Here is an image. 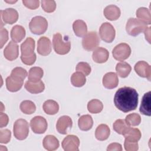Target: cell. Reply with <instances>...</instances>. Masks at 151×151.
Instances as JSON below:
<instances>
[{
  "mask_svg": "<svg viewBox=\"0 0 151 151\" xmlns=\"http://www.w3.org/2000/svg\"><path fill=\"white\" fill-rule=\"evenodd\" d=\"M4 55L5 58L9 61L17 59L19 55L18 44L14 41H9L4 50Z\"/></svg>",
  "mask_w": 151,
  "mask_h": 151,
  "instance_id": "obj_16",
  "label": "cell"
},
{
  "mask_svg": "<svg viewBox=\"0 0 151 151\" xmlns=\"http://www.w3.org/2000/svg\"><path fill=\"white\" fill-rule=\"evenodd\" d=\"M0 116V127L1 128H2L8 124L9 119L8 116L5 113H4L2 112L1 113Z\"/></svg>",
  "mask_w": 151,
  "mask_h": 151,
  "instance_id": "obj_46",
  "label": "cell"
},
{
  "mask_svg": "<svg viewBox=\"0 0 151 151\" xmlns=\"http://www.w3.org/2000/svg\"><path fill=\"white\" fill-rule=\"evenodd\" d=\"M144 32L146 40L149 42V43H150V27H147Z\"/></svg>",
  "mask_w": 151,
  "mask_h": 151,
  "instance_id": "obj_47",
  "label": "cell"
},
{
  "mask_svg": "<svg viewBox=\"0 0 151 151\" xmlns=\"http://www.w3.org/2000/svg\"><path fill=\"white\" fill-rule=\"evenodd\" d=\"M129 126L126 124L124 120L117 119L113 123V130L118 134H123Z\"/></svg>",
  "mask_w": 151,
  "mask_h": 151,
  "instance_id": "obj_36",
  "label": "cell"
},
{
  "mask_svg": "<svg viewBox=\"0 0 151 151\" xmlns=\"http://www.w3.org/2000/svg\"><path fill=\"white\" fill-rule=\"evenodd\" d=\"M25 88L29 93L32 94H38L42 92L45 89L44 83L40 80L38 82H31L27 81L25 83Z\"/></svg>",
  "mask_w": 151,
  "mask_h": 151,
  "instance_id": "obj_23",
  "label": "cell"
},
{
  "mask_svg": "<svg viewBox=\"0 0 151 151\" xmlns=\"http://www.w3.org/2000/svg\"><path fill=\"white\" fill-rule=\"evenodd\" d=\"M116 70L118 75L122 78L127 77L130 74L132 68L129 64L126 62H120L117 64Z\"/></svg>",
  "mask_w": 151,
  "mask_h": 151,
  "instance_id": "obj_31",
  "label": "cell"
},
{
  "mask_svg": "<svg viewBox=\"0 0 151 151\" xmlns=\"http://www.w3.org/2000/svg\"><path fill=\"white\" fill-rule=\"evenodd\" d=\"M150 91L145 93L142 99L141 104L139 108L140 112L147 116H150Z\"/></svg>",
  "mask_w": 151,
  "mask_h": 151,
  "instance_id": "obj_22",
  "label": "cell"
},
{
  "mask_svg": "<svg viewBox=\"0 0 151 151\" xmlns=\"http://www.w3.org/2000/svg\"><path fill=\"white\" fill-rule=\"evenodd\" d=\"M100 44V39L96 31H90L83 38L82 46L87 51H92Z\"/></svg>",
  "mask_w": 151,
  "mask_h": 151,
  "instance_id": "obj_7",
  "label": "cell"
},
{
  "mask_svg": "<svg viewBox=\"0 0 151 151\" xmlns=\"http://www.w3.org/2000/svg\"><path fill=\"white\" fill-rule=\"evenodd\" d=\"M147 28L146 23L135 18H130L126 25V30L127 34L133 37H136L144 32Z\"/></svg>",
  "mask_w": 151,
  "mask_h": 151,
  "instance_id": "obj_4",
  "label": "cell"
},
{
  "mask_svg": "<svg viewBox=\"0 0 151 151\" xmlns=\"http://www.w3.org/2000/svg\"><path fill=\"white\" fill-rule=\"evenodd\" d=\"M52 45L55 52L60 55L67 54L71 48V43L69 40L65 38L64 40L61 34L58 32L53 35Z\"/></svg>",
  "mask_w": 151,
  "mask_h": 151,
  "instance_id": "obj_3",
  "label": "cell"
},
{
  "mask_svg": "<svg viewBox=\"0 0 151 151\" xmlns=\"http://www.w3.org/2000/svg\"><path fill=\"white\" fill-rule=\"evenodd\" d=\"M136 17L146 24L150 25L151 24L150 11L147 8L140 7L136 11Z\"/></svg>",
  "mask_w": 151,
  "mask_h": 151,
  "instance_id": "obj_32",
  "label": "cell"
},
{
  "mask_svg": "<svg viewBox=\"0 0 151 151\" xmlns=\"http://www.w3.org/2000/svg\"><path fill=\"white\" fill-rule=\"evenodd\" d=\"M8 40V32L4 28H1V48H2L6 42Z\"/></svg>",
  "mask_w": 151,
  "mask_h": 151,
  "instance_id": "obj_44",
  "label": "cell"
},
{
  "mask_svg": "<svg viewBox=\"0 0 151 151\" xmlns=\"http://www.w3.org/2000/svg\"><path fill=\"white\" fill-rule=\"evenodd\" d=\"M44 71L41 67H33L30 68L28 73V81L31 82H38L43 77Z\"/></svg>",
  "mask_w": 151,
  "mask_h": 151,
  "instance_id": "obj_30",
  "label": "cell"
},
{
  "mask_svg": "<svg viewBox=\"0 0 151 151\" xmlns=\"http://www.w3.org/2000/svg\"><path fill=\"white\" fill-rule=\"evenodd\" d=\"M30 126L34 133L42 134L46 131L48 124L44 117L37 116H35L31 120Z\"/></svg>",
  "mask_w": 151,
  "mask_h": 151,
  "instance_id": "obj_10",
  "label": "cell"
},
{
  "mask_svg": "<svg viewBox=\"0 0 151 151\" xmlns=\"http://www.w3.org/2000/svg\"><path fill=\"white\" fill-rule=\"evenodd\" d=\"M76 70L82 73L85 76H88L91 73L90 65L86 62H80L77 64L76 66Z\"/></svg>",
  "mask_w": 151,
  "mask_h": 151,
  "instance_id": "obj_39",
  "label": "cell"
},
{
  "mask_svg": "<svg viewBox=\"0 0 151 151\" xmlns=\"http://www.w3.org/2000/svg\"><path fill=\"white\" fill-rule=\"evenodd\" d=\"M105 17L110 21L117 20L120 16L121 11L120 8L115 5H109L103 11Z\"/></svg>",
  "mask_w": 151,
  "mask_h": 151,
  "instance_id": "obj_20",
  "label": "cell"
},
{
  "mask_svg": "<svg viewBox=\"0 0 151 151\" xmlns=\"http://www.w3.org/2000/svg\"><path fill=\"white\" fill-rule=\"evenodd\" d=\"M80 145V140L77 136L70 134L63 140L61 146L65 151H78Z\"/></svg>",
  "mask_w": 151,
  "mask_h": 151,
  "instance_id": "obj_11",
  "label": "cell"
},
{
  "mask_svg": "<svg viewBox=\"0 0 151 151\" xmlns=\"http://www.w3.org/2000/svg\"><path fill=\"white\" fill-rule=\"evenodd\" d=\"M11 75L18 76V77L22 78L23 80H24L27 76V71L24 68L18 67L14 68L12 70Z\"/></svg>",
  "mask_w": 151,
  "mask_h": 151,
  "instance_id": "obj_41",
  "label": "cell"
},
{
  "mask_svg": "<svg viewBox=\"0 0 151 151\" xmlns=\"http://www.w3.org/2000/svg\"><path fill=\"white\" fill-rule=\"evenodd\" d=\"M42 8L46 12H52L55 10L56 3L55 1H48V0H42L41 1Z\"/></svg>",
  "mask_w": 151,
  "mask_h": 151,
  "instance_id": "obj_38",
  "label": "cell"
},
{
  "mask_svg": "<svg viewBox=\"0 0 151 151\" xmlns=\"http://www.w3.org/2000/svg\"><path fill=\"white\" fill-rule=\"evenodd\" d=\"M134 69L140 77L147 78L150 81L151 68L150 65L144 61H139L135 64Z\"/></svg>",
  "mask_w": 151,
  "mask_h": 151,
  "instance_id": "obj_14",
  "label": "cell"
},
{
  "mask_svg": "<svg viewBox=\"0 0 151 151\" xmlns=\"http://www.w3.org/2000/svg\"><path fill=\"white\" fill-rule=\"evenodd\" d=\"M35 42L33 38L28 37L21 45V60L25 65H32L36 60L37 57L34 52Z\"/></svg>",
  "mask_w": 151,
  "mask_h": 151,
  "instance_id": "obj_2",
  "label": "cell"
},
{
  "mask_svg": "<svg viewBox=\"0 0 151 151\" xmlns=\"http://www.w3.org/2000/svg\"><path fill=\"white\" fill-rule=\"evenodd\" d=\"M24 80L18 76L10 75L6 78V88L11 92H16L22 88Z\"/></svg>",
  "mask_w": 151,
  "mask_h": 151,
  "instance_id": "obj_12",
  "label": "cell"
},
{
  "mask_svg": "<svg viewBox=\"0 0 151 151\" xmlns=\"http://www.w3.org/2000/svg\"><path fill=\"white\" fill-rule=\"evenodd\" d=\"M20 109L22 113L26 114H31L35 111V104L30 100H24L22 101L19 106Z\"/></svg>",
  "mask_w": 151,
  "mask_h": 151,
  "instance_id": "obj_35",
  "label": "cell"
},
{
  "mask_svg": "<svg viewBox=\"0 0 151 151\" xmlns=\"http://www.w3.org/2000/svg\"><path fill=\"white\" fill-rule=\"evenodd\" d=\"M122 135L125 137V139L134 142H137L142 136L141 132L139 129L130 127V126L127 127Z\"/></svg>",
  "mask_w": 151,
  "mask_h": 151,
  "instance_id": "obj_24",
  "label": "cell"
},
{
  "mask_svg": "<svg viewBox=\"0 0 151 151\" xmlns=\"http://www.w3.org/2000/svg\"><path fill=\"white\" fill-rule=\"evenodd\" d=\"M74 34L79 37H84L87 33V27L86 22L81 19L76 20L73 24Z\"/></svg>",
  "mask_w": 151,
  "mask_h": 151,
  "instance_id": "obj_26",
  "label": "cell"
},
{
  "mask_svg": "<svg viewBox=\"0 0 151 151\" xmlns=\"http://www.w3.org/2000/svg\"><path fill=\"white\" fill-rule=\"evenodd\" d=\"M51 51V42L50 40L46 37H41L37 42V52L39 54L46 56Z\"/></svg>",
  "mask_w": 151,
  "mask_h": 151,
  "instance_id": "obj_15",
  "label": "cell"
},
{
  "mask_svg": "<svg viewBox=\"0 0 151 151\" xmlns=\"http://www.w3.org/2000/svg\"><path fill=\"white\" fill-rule=\"evenodd\" d=\"M124 146L125 150L127 151H136L139 149L137 142H130L126 139L124 140Z\"/></svg>",
  "mask_w": 151,
  "mask_h": 151,
  "instance_id": "obj_42",
  "label": "cell"
},
{
  "mask_svg": "<svg viewBox=\"0 0 151 151\" xmlns=\"http://www.w3.org/2000/svg\"><path fill=\"white\" fill-rule=\"evenodd\" d=\"M78 127L83 131H88L91 129L93 125V120L89 114L81 116L78 120Z\"/></svg>",
  "mask_w": 151,
  "mask_h": 151,
  "instance_id": "obj_28",
  "label": "cell"
},
{
  "mask_svg": "<svg viewBox=\"0 0 151 151\" xmlns=\"http://www.w3.org/2000/svg\"><path fill=\"white\" fill-rule=\"evenodd\" d=\"M125 122L126 124L129 126H136L140 123L141 117L137 113H131L126 117Z\"/></svg>",
  "mask_w": 151,
  "mask_h": 151,
  "instance_id": "obj_37",
  "label": "cell"
},
{
  "mask_svg": "<svg viewBox=\"0 0 151 151\" xmlns=\"http://www.w3.org/2000/svg\"><path fill=\"white\" fill-rule=\"evenodd\" d=\"M29 28L32 33L36 35H41L47 31L48 22L44 17L36 16L31 19L29 24Z\"/></svg>",
  "mask_w": 151,
  "mask_h": 151,
  "instance_id": "obj_5",
  "label": "cell"
},
{
  "mask_svg": "<svg viewBox=\"0 0 151 151\" xmlns=\"http://www.w3.org/2000/svg\"><path fill=\"white\" fill-rule=\"evenodd\" d=\"M22 3L27 8L31 9H35L40 5V1L38 0H23Z\"/></svg>",
  "mask_w": 151,
  "mask_h": 151,
  "instance_id": "obj_43",
  "label": "cell"
},
{
  "mask_svg": "<svg viewBox=\"0 0 151 151\" xmlns=\"http://www.w3.org/2000/svg\"><path fill=\"white\" fill-rule=\"evenodd\" d=\"M25 36V28L19 25L12 27L11 31V38L15 42H20Z\"/></svg>",
  "mask_w": 151,
  "mask_h": 151,
  "instance_id": "obj_25",
  "label": "cell"
},
{
  "mask_svg": "<svg viewBox=\"0 0 151 151\" xmlns=\"http://www.w3.org/2000/svg\"><path fill=\"white\" fill-rule=\"evenodd\" d=\"M110 134V130L109 126L106 124H101L97 126L95 131V136L96 139L100 141L107 139Z\"/></svg>",
  "mask_w": 151,
  "mask_h": 151,
  "instance_id": "obj_27",
  "label": "cell"
},
{
  "mask_svg": "<svg viewBox=\"0 0 151 151\" xmlns=\"http://www.w3.org/2000/svg\"><path fill=\"white\" fill-rule=\"evenodd\" d=\"M11 137V132L8 129L1 130L0 131V142L1 143H8Z\"/></svg>",
  "mask_w": 151,
  "mask_h": 151,
  "instance_id": "obj_40",
  "label": "cell"
},
{
  "mask_svg": "<svg viewBox=\"0 0 151 151\" xmlns=\"http://www.w3.org/2000/svg\"><path fill=\"white\" fill-rule=\"evenodd\" d=\"M131 54V48L126 43H120L113 48L112 54L114 59L118 61H123L129 58Z\"/></svg>",
  "mask_w": 151,
  "mask_h": 151,
  "instance_id": "obj_9",
  "label": "cell"
},
{
  "mask_svg": "<svg viewBox=\"0 0 151 151\" xmlns=\"http://www.w3.org/2000/svg\"><path fill=\"white\" fill-rule=\"evenodd\" d=\"M42 108L46 114L49 115H54L58 111L59 105L54 100H48L44 103Z\"/></svg>",
  "mask_w": 151,
  "mask_h": 151,
  "instance_id": "obj_29",
  "label": "cell"
},
{
  "mask_svg": "<svg viewBox=\"0 0 151 151\" xmlns=\"http://www.w3.org/2000/svg\"><path fill=\"white\" fill-rule=\"evenodd\" d=\"M1 21L4 24H12L16 22L18 19V13L17 11L14 8H9L1 11Z\"/></svg>",
  "mask_w": 151,
  "mask_h": 151,
  "instance_id": "obj_13",
  "label": "cell"
},
{
  "mask_svg": "<svg viewBox=\"0 0 151 151\" xmlns=\"http://www.w3.org/2000/svg\"><path fill=\"white\" fill-rule=\"evenodd\" d=\"M107 151H112V150H117V151H122V145L120 143H110L107 148Z\"/></svg>",
  "mask_w": 151,
  "mask_h": 151,
  "instance_id": "obj_45",
  "label": "cell"
},
{
  "mask_svg": "<svg viewBox=\"0 0 151 151\" xmlns=\"http://www.w3.org/2000/svg\"><path fill=\"white\" fill-rule=\"evenodd\" d=\"M119 84L117 75L114 72L106 73L103 78V84L104 87L109 89L116 88Z\"/></svg>",
  "mask_w": 151,
  "mask_h": 151,
  "instance_id": "obj_18",
  "label": "cell"
},
{
  "mask_svg": "<svg viewBox=\"0 0 151 151\" xmlns=\"http://www.w3.org/2000/svg\"><path fill=\"white\" fill-rule=\"evenodd\" d=\"M42 145L44 147L48 150V151H52L55 150L59 147V141L53 135L48 134L43 139Z\"/></svg>",
  "mask_w": 151,
  "mask_h": 151,
  "instance_id": "obj_21",
  "label": "cell"
},
{
  "mask_svg": "<svg viewBox=\"0 0 151 151\" xmlns=\"http://www.w3.org/2000/svg\"><path fill=\"white\" fill-rule=\"evenodd\" d=\"M99 35L103 41L110 43L115 38L116 31L110 23L106 22L101 25L99 28Z\"/></svg>",
  "mask_w": 151,
  "mask_h": 151,
  "instance_id": "obj_8",
  "label": "cell"
},
{
  "mask_svg": "<svg viewBox=\"0 0 151 151\" xmlns=\"http://www.w3.org/2000/svg\"><path fill=\"white\" fill-rule=\"evenodd\" d=\"M139 94L137 91L130 87L119 88L114 97L115 106L124 113L135 110L138 104Z\"/></svg>",
  "mask_w": 151,
  "mask_h": 151,
  "instance_id": "obj_1",
  "label": "cell"
},
{
  "mask_svg": "<svg viewBox=\"0 0 151 151\" xmlns=\"http://www.w3.org/2000/svg\"><path fill=\"white\" fill-rule=\"evenodd\" d=\"M14 135L19 140L25 139L29 133V124L27 121L23 119L17 120L14 124Z\"/></svg>",
  "mask_w": 151,
  "mask_h": 151,
  "instance_id": "obj_6",
  "label": "cell"
},
{
  "mask_svg": "<svg viewBox=\"0 0 151 151\" xmlns=\"http://www.w3.org/2000/svg\"><path fill=\"white\" fill-rule=\"evenodd\" d=\"M109 57V51L104 48L97 47L94 50L92 58L94 62L97 63H104L106 62Z\"/></svg>",
  "mask_w": 151,
  "mask_h": 151,
  "instance_id": "obj_19",
  "label": "cell"
},
{
  "mask_svg": "<svg viewBox=\"0 0 151 151\" xmlns=\"http://www.w3.org/2000/svg\"><path fill=\"white\" fill-rule=\"evenodd\" d=\"M103 109V104L98 99H92L87 104V109L91 113L96 114L101 112Z\"/></svg>",
  "mask_w": 151,
  "mask_h": 151,
  "instance_id": "obj_34",
  "label": "cell"
},
{
  "mask_svg": "<svg viewBox=\"0 0 151 151\" xmlns=\"http://www.w3.org/2000/svg\"><path fill=\"white\" fill-rule=\"evenodd\" d=\"M72 125L73 122L71 119L68 116H63L58 119L56 124V129L59 133L65 134L67 133L68 129H70Z\"/></svg>",
  "mask_w": 151,
  "mask_h": 151,
  "instance_id": "obj_17",
  "label": "cell"
},
{
  "mask_svg": "<svg viewBox=\"0 0 151 151\" xmlns=\"http://www.w3.org/2000/svg\"><path fill=\"white\" fill-rule=\"evenodd\" d=\"M71 82L72 84L77 87L83 86L86 82V76L82 73L76 71L74 73L71 77Z\"/></svg>",
  "mask_w": 151,
  "mask_h": 151,
  "instance_id": "obj_33",
  "label": "cell"
}]
</instances>
